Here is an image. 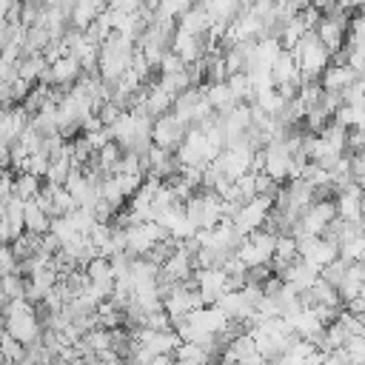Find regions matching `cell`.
I'll return each mask as SVG.
<instances>
[{"label":"cell","mask_w":365,"mask_h":365,"mask_svg":"<svg viewBox=\"0 0 365 365\" xmlns=\"http://www.w3.org/2000/svg\"><path fill=\"white\" fill-rule=\"evenodd\" d=\"M145 365H174V356L171 354H154Z\"/></svg>","instance_id":"cell-13"},{"label":"cell","mask_w":365,"mask_h":365,"mask_svg":"<svg viewBox=\"0 0 365 365\" xmlns=\"http://www.w3.org/2000/svg\"><path fill=\"white\" fill-rule=\"evenodd\" d=\"M271 208H274V197H271V194H254L251 200L240 202L237 211H234L228 220H231L234 231H237L240 237H245V234H251V231H257V228L265 225Z\"/></svg>","instance_id":"cell-3"},{"label":"cell","mask_w":365,"mask_h":365,"mask_svg":"<svg viewBox=\"0 0 365 365\" xmlns=\"http://www.w3.org/2000/svg\"><path fill=\"white\" fill-rule=\"evenodd\" d=\"M0 288H3V297L6 299H20L26 294V277L11 271V274H3L0 277Z\"/></svg>","instance_id":"cell-11"},{"label":"cell","mask_w":365,"mask_h":365,"mask_svg":"<svg viewBox=\"0 0 365 365\" xmlns=\"http://www.w3.org/2000/svg\"><path fill=\"white\" fill-rule=\"evenodd\" d=\"M51 217L37 205V200H26L23 202V231L29 234H46L48 231Z\"/></svg>","instance_id":"cell-8"},{"label":"cell","mask_w":365,"mask_h":365,"mask_svg":"<svg viewBox=\"0 0 365 365\" xmlns=\"http://www.w3.org/2000/svg\"><path fill=\"white\" fill-rule=\"evenodd\" d=\"M9 11H11V0H0V26L6 23V17H9Z\"/></svg>","instance_id":"cell-14"},{"label":"cell","mask_w":365,"mask_h":365,"mask_svg":"<svg viewBox=\"0 0 365 365\" xmlns=\"http://www.w3.org/2000/svg\"><path fill=\"white\" fill-rule=\"evenodd\" d=\"M185 131H188V125H182L171 111L151 120V143L160 145V148H165V151H174L182 143Z\"/></svg>","instance_id":"cell-4"},{"label":"cell","mask_w":365,"mask_h":365,"mask_svg":"<svg viewBox=\"0 0 365 365\" xmlns=\"http://www.w3.org/2000/svg\"><path fill=\"white\" fill-rule=\"evenodd\" d=\"M106 9V0H74L71 11H68V23L71 29H88L91 20H97Z\"/></svg>","instance_id":"cell-6"},{"label":"cell","mask_w":365,"mask_h":365,"mask_svg":"<svg viewBox=\"0 0 365 365\" xmlns=\"http://www.w3.org/2000/svg\"><path fill=\"white\" fill-rule=\"evenodd\" d=\"M131 57H134V40L125 37V34L108 31V37L97 48V66H94L97 68V77L111 86L131 66Z\"/></svg>","instance_id":"cell-1"},{"label":"cell","mask_w":365,"mask_h":365,"mask_svg":"<svg viewBox=\"0 0 365 365\" xmlns=\"http://www.w3.org/2000/svg\"><path fill=\"white\" fill-rule=\"evenodd\" d=\"M222 200L217 197V191H211V188H200V191H194L185 202H182V214H185V220L197 228V231H205V228H211V225H217L220 220H222Z\"/></svg>","instance_id":"cell-2"},{"label":"cell","mask_w":365,"mask_h":365,"mask_svg":"<svg viewBox=\"0 0 365 365\" xmlns=\"http://www.w3.org/2000/svg\"><path fill=\"white\" fill-rule=\"evenodd\" d=\"M40 185H43L40 177H34V174H29V171H17L14 180H11V194L26 202V200H34V197L40 194Z\"/></svg>","instance_id":"cell-9"},{"label":"cell","mask_w":365,"mask_h":365,"mask_svg":"<svg viewBox=\"0 0 365 365\" xmlns=\"http://www.w3.org/2000/svg\"><path fill=\"white\" fill-rule=\"evenodd\" d=\"M177 20H180L177 29L188 31V34H208V29H211V20H208V14H205V9L200 3H191Z\"/></svg>","instance_id":"cell-7"},{"label":"cell","mask_w":365,"mask_h":365,"mask_svg":"<svg viewBox=\"0 0 365 365\" xmlns=\"http://www.w3.org/2000/svg\"><path fill=\"white\" fill-rule=\"evenodd\" d=\"M225 86H228V91L234 94L237 103H251V100H254V88H251V80H248L245 71L228 74V77H225Z\"/></svg>","instance_id":"cell-10"},{"label":"cell","mask_w":365,"mask_h":365,"mask_svg":"<svg viewBox=\"0 0 365 365\" xmlns=\"http://www.w3.org/2000/svg\"><path fill=\"white\" fill-rule=\"evenodd\" d=\"M268 71H271L274 86H282V83L299 86V83H302V77H299V66H297V60H294V54H291L288 48H282V51L277 54V60L271 63Z\"/></svg>","instance_id":"cell-5"},{"label":"cell","mask_w":365,"mask_h":365,"mask_svg":"<svg viewBox=\"0 0 365 365\" xmlns=\"http://www.w3.org/2000/svg\"><path fill=\"white\" fill-rule=\"evenodd\" d=\"M11 271H17V257H14L9 242H0V277L11 274Z\"/></svg>","instance_id":"cell-12"}]
</instances>
